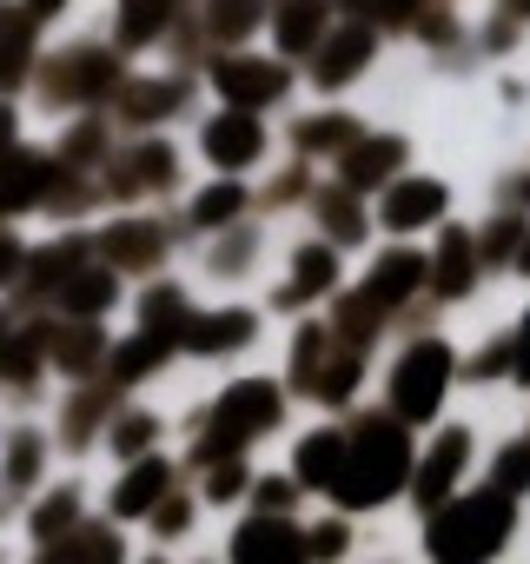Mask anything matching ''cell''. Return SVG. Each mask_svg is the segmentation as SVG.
I'll list each match as a JSON object with an SVG mask.
<instances>
[{
  "label": "cell",
  "mask_w": 530,
  "mask_h": 564,
  "mask_svg": "<svg viewBox=\"0 0 530 564\" xmlns=\"http://www.w3.org/2000/svg\"><path fill=\"white\" fill-rule=\"evenodd\" d=\"M358 372H365V359H358V346H345V352H325V366H319V379H312V399H325V405H339V399H352V386H358Z\"/></svg>",
  "instance_id": "obj_34"
},
{
  "label": "cell",
  "mask_w": 530,
  "mask_h": 564,
  "mask_svg": "<svg viewBox=\"0 0 530 564\" xmlns=\"http://www.w3.org/2000/svg\"><path fill=\"white\" fill-rule=\"evenodd\" d=\"M339 458H345V432H312L306 445H299V465H292V478L299 485H332V471H339Z\"/></svg>",
  "instance_id": "obj_29"
},
{
  "label": "cell",
  "mask_w": 530,
  "mask_h": 564,
  "mask_svg": "<svg viewBox=\"0 0 530 564\" xmlns=\"http://www.w3.org/2000/svg\"><path fill=\"white\" fill-rule=\"evenodd\" d=\"M153 438H159V419H146V412H133V419L113 425V452H120V458H140Z\"/></svg>",
  "instance_id": "obj_45"
},
{
  "label": "cell",
  "mask_w": 530,
  "mask_h": 564,
  "mask_svg": "<svg viewBox=\"0 0 530 564\" xmlns=\"http://www.w3.org/2000/svg\"><path fill=\"white\" fill-rule=\"evenodd\" d=\"M517 232H523L517 219H497V226H490V232L477 239V259H510V246H517Z\"/></svg>",
  "instance_id": "obj_48"
},
{
  "label": "cell",
  "mask_w": 530,
  "mask_h": 564,
  "mask_svg": "<svg viewBox=\"0 0 530 564\" xmlns=\"http://www.w3.org/2000/svg\"><path fill=\"white\" fill-rule=\"evenodd\" d=\"M365 127L352 120V113H325V120H299L292 127V147L299 153H339V147H352Z\"/></svg>",
  "instance_id": "obj_31"
},
{
  "label": "cell",
  "mask_w": 530,
  "mask_h": 564,
  "mask_svg": "<svg viewBox=\"0 0 530 564\" xmlns=\"http://www.w3.org/2000/svg\"><path fill=\"white\" fill-rule=\"evenodd\" d=\"M325 352H332V333H325V326H306V333H299V346H292V386H299V392H312V379H319Z\"/></svg>",
  "instance_id": "obj_36"
},
{
  "label": "cell",
  "mask_w": 530,
  "mask_h": 564,
  "mask_svg": "<svg viewBox=\"0 0 530 564\" xmlns=\"http://www.w3.org/2000/svg\"><path fill=\"white\" fill-rule=\"evenodd\" d=\"M306 193V173H286V180H273V193H265V199H273V206H292Z\"/></svg>",
  "instance_id": "obj_56"
},
{
  "label": "cell",
  "mask_w": 530,
  "mask_h": 564,
  "mask_svg": "<svg viewBox=\"0 0 530 564\" xmlns=\"http://www.w3.org/2000/svg\"><path fill=\"white\" fill-rule=\"evenodd\" d=\"M510 265H517V272H530V232H517V246H510Z\"/></svg>",
  "instance_id": "obj_58"
},
{
  "label": "cell",
  "mask_w": 530,
  "mask_h": 564,
  "mask_svg": "<svg viewBox=\"0 0 530 564\" xmlns=\"http://www.w3.org/2000/svg\"><path fill=\"white\" fill-rule=\"evenodd\" d=\"M47 359H54L60 372H74V379H87V372L107 359V333H100V319H74L67 333L47 326Z\"/></svg>",
  "instance_id": "obj_20"
},
{
  "label": "cell",
  "mask_w": 530,
  "mask_h": 564,
  "mask_svg": "<svg viewBox=\"0 0 530 564\" xmlns=\"http://www.w3.org/2000/svg\"><path fill=\"white\" fill-rule=\"evenodd\" d=\"M339 286V252L332 246H299V265H292V279L279 286V313H299L306 300H319V293H332Z\"/></svg>",
  "instance_id": "obj_14"
},
{
  "label": "cell",
  "mask_w": 530,
  "mask_h": 564,
  "mask_svg": "<svg viewBox=\"0 0 530 564\" xmlns=\"http://www.w3.org/2000/svg\"><path fill=\"white\" fill-rule=\"evenodd\" d=\"M517 199H530V180H517Z\"/></svg>",
  "instance_id": "obj_61"
},
{
  "label": "cell",
  "mask_w": 530,
  "mask_h": 564,
  "mask_svg": "<svg viewBox=\"0 0 530 564\" xmlns=\"http://www.w3.org/2000/svg\"><path fill=\"white\" fill-rule=\"evenodd\" d=\"M153 524H159V538H179V531L192 524V505H186V498H166V505L153 511Z\"/></svg>",
  "instance_id": "obj_51"
},
{
  "label": "cell",
  "mask_w": 530,
  "mask_h": 564,
  "mask_svg": "<svg viewBox=\"0 0 530 564\" xmlns=\"http://www.w3.org/2000/svg\"><path fill=\"white\" fill-rule=\"evenodd\" d=\"M80 259H93V239H80V232H74V239H60V246H47L41 259H21V265H27V300H47V293L60 286V279H67Z\"/></svg>",
  "instance_id": "obj_25"
},
{
  "label": "cell",
  "mask_w": 530,
  "mask_h": 564,
  "mask_svg": "<svg viewBox=\"0 0 530 564\" xmlns=\"http://www.w3.org/2000/svg\"><path fill=\"white\" fill-rule=\"evenodd\" d=\"M306 551H312V557H339V551H345V524H319V531H306Z\"/></svg>",
  "instance_id": "obj_52"
},
{
  "label": "cell",
  "mask_w": 530,
  "mask_h": 564,
  "mask_svg": "<svg viewBox=\"0 0 530 564\" xmlns=\"http://www.w3.org/2000/svg\"><path fill=\"white\" fill-rule=\"evenodd\" d=\"M490 485H497V491H510V498H517V491H530V438H510V445H504V458H497V478H490Z\"/></svg>",
  "instance_id": "obj_43"
},
{
  "label": "cell",
  "mask_w": 530,
  "mask_h": 564,
  "mask_svg": "<svg viewBox=\"0 0 530 564\" xmlns=\"http://www.w3.org/2000/svg\"><path fill=\"white\" fill-rule=\"evenodd\" d=\"M464 458H471V438H464L457 425H451V432H438V445L424 452V471L411 478V498H418V511H431V505H444V498H451V485H457Z\"/></svg>",
  "instance_id": "obj_11"
},
{
  "label": "cell",
  "mask_w": 530,
  "mask_h": 564,
  "mask_svg": "<svg viewBox=\"0 0 530 564\" xmlns=\"http://www.w3.org/2000/svg\"><path fill=\"white\" fill-rule=\"evenodd\" d=\"M232 557H245V564H292V557H306V538L286 524V511H258L232 538Z\"/></svg>",
  "instance_id": "obj_10"
},
{
  "label": "cell",
  "mask_w": 530,
  "mask_h": 564,
  "mask_svg": "<svg viewBox=\"0 0 530 564\" xmlns=\"http://www.w3.org/2000/svg\"><path fill=\"white\" fill-rule=\"evenodd\" d=\"M27 61H34V14L0 8V87H21Z\"/></svg>",
  "instance_id": "obj_26"
},
{
  "label": "cell",
  "mask_w": 530,
  "mask_h": 564,
  "mask_svg": "<svg viewBox=\"0 0 530 564\" xmlns=\"http://www.w3.org/2000/svg\"><path fill=\"white\" fill-rule=\"evenodd\" d=\"M444 213V186L438 180H398L391 193H385V206H378V219L391 226V232H411V226H424V219H438Z\"/></svg>",
  "instance_id": "obj_19"
},
{
  "label": "cell",
  "mask_w": 530,
  "mask_h": 564,
  "mask_svg": "<svg viewBox=\"0 0 530 564\" xmlns=\"http://www.w3.org/2000/svg\"><path fill=\"white\" fill-rule=\"evenodd\" d=\"M74 518H80V491H74V485H60L54 498H41V511H34V538H41V544H54Z\"/></svg>",
  "instance_id": "obj_37"
},
{
  "label": "cell",
  "mask_w": 530,
  "mask_h": 564,
  "mask_svg": "<svg viewBox=\"0 0 530 564\" xmlns=\"http://www.w3.org/2000/svg\"><path fill=\"white\" fill-rule=\"evenodd\" d=\"M252 14H258V0H212V8H206V34L239 41V34L252 28Z\"/></svg>",
  "instance_id": "obj_39"
},
{
  "label": "cell",
  "mask_w": 530,
  "mask_h": 564,
  "mask_svg": "<svg viewBox=\"0 0 530 564\" xmlns=\"http://www.w3.org/2000/svg\"><path fill=\"white\" fill-rule=\"evenodd\" d=\"M166 491H173V465H166V458H140V465L120 478V491H113V511H120V518H140V511H153Z\"/></svg>",
  "instance_id": "obj_23"
},
{
  "label": "cell",
  "mask_w": 530,
  "mask_h": 564,
  "mask_svg": "<svg viewBox=\"0 0 530 564\" xmlns=\"http://www.w3.org/2000/svg\"><path fill=\"white\" fill-rule=\"evenodd\" d=\"M372 47H378V41H372L365 21H352V28H339V34H319V41H312V80H319V87H345V80L372 61Z\"/></svg>",
  "instance_id": "obj_8"
},
{
  "label": "cell",
  "mask_w": 530,
  "mask_h": 564,
  "mask_svg": "<svg viewBox=\"0 0 530 564\" xmlns=\"http://www.w3.org/2000/svg\"><path fill=\"white\" fill-rule=\"evenodd\" d=\"M405 166V140H352V147H339V173H345V186L358 193V186H378V180H391Z\"/></svg>",
  "instance_id": "obj_17"
},
{
  "label": "cell",
  "mask_w": 530,
  "mask_h": 564,
  "mask_svg": "<svg viewBox=\"0 0 530 564\" xmlns=\"http://www.w3.org/2000/svg\"><path fill=\"white\" fill-rule=\"evenodd\" d=\"M405 465H411V445H405V419L398 412H365L352 432H345V458L332 471V498L365 511V505H385L398 485H405Z\"/></svg>",
  "instance_id": "obj_1"
},
{
  "label": "cell",
  "mask_w": 530,
  "mask_h": 564,
  "mask_svg": "<svg viewBox=\"0 0 530 564\" xmlns=\"http://www.w3.org/2000/svg\"><path fill=\"white\" fill-rule=\"evenodd\" d=\"M438 511V505H431ZM510 538V491H477V498H457L431 518V557L444 564H471V557H490L497 544Z\"/></svg>",
  "instance_id": "obj_3"
},
{
  "label": "cell",
  "mask_w": 530,
  "mask_h": 564,
  "mask_svg": "<svg viewBox=\"0 0 530 564\" xmlns=\"http://www.w3.org/2000/svg\"><path fill=\"white\" fill-rule=\"evenodd\" d=\"M279 419H286V405H279V386H273V379H239V386H225V399L212 405V419L192 425V432H199L192 465L232 458L239 445H252L258 432H273Z\"/></svg>",
  "instance_id": "obj_2"
},
{
  "label": "cell",
  "mask_w": 530,
  "mask_h": 564,
  "mask_svg": "<svg viewBox=\"0 0 530 564\" xmlns=\"http://www.w3.org/2000/svg\"><path fill=\"white\" fill-rule=\"evenodd\" d=\"M173 173H179V160H173V147L166 140H140L133 147V160L126 166H113V199H140V193H153V186H173Z\"/></svg>",
  "instance_id": "obj_13"
},
{
  "label": "cell",
  "mask_w": 530,
  "mask_h": 564,
  "mask_svg": "<svg viewBox=\"0 0 530 564\" xmlns=\"http://www.w3.org/2000/svg\"><path fill=\"white\" fill-rule=\"evenodd\" d=\"M444 386H451V352L438 339H418L391 372V412L398 419H431L444 405Z\"/></svg>",
  "instance_id": "obj_5"
},
{
  "label": "cell",
  "mask_w": 530,
  "mask_h": 564,
  "mask_svg": "<svg viewBox=\"0 0 530 564\" xmlns=\"http://www.w3.org/2000/svg\"><path fill=\"white\" fill-rule=\"evenodd\" d=\"M0 333H8V326H0Z\"/></svg>",
  "instance_id": "obj_62"
},
{
  "label": "cell",
  "mask_w": 530,
  "mask_h": 564,
  "mask_svg": "<svg viewBox=\"0 0 530 564\" xmlns=\"http://www.w3.org/2000/svg\"><path fill=\"white\" fill-rule=\"evenodd\" d=\"M212 87L232 100V107H273L292 80L279 61H252V54H219L212 61Z\"/></svg>",
  "instance_id": "obj_6"
},
{
  "label": "cell",
  "mask_w": 530,
  "mask_h": 564,
  "mask_svg": "<svg viewBox=\"0 0 530 564\" xmlns=\"http://www.w3.org/2000/svg\"><path fill=\"white\" fill-rule=\"evenodd\" d=\"M0 147H14V107L0 100Z\"/></svg>",
  "instance_id": "obj_59"
},
{
  "label": "cell",
  "mask_w": 530,
  "mask_h": 564,
  "mask_svg": "<svg viewBox=\"0 0 530 564\" xmlns=\"http://www.w3.org/2000/svg\"><path fill=\"white\" fill-rule=\"evenodd\" d=\"M41 452H47L41 432H14V445H8V485H34L41 478Z\"/></svg>",
  "instance_id": "obj_42"
},
{
  "label": "cell",
  "mask_w": 530,
  "mask_h": 564,
  "mask_svg": "<svg viewBox=\"0 0 530 564\" xmlns=\"http://www.w3.org/2000/svg\"><path fill=\"white\" fill-rule=\"evenodd\" d=\"M60 8H67V0H27V14H34V21H47V14H60Z\"/></svg>",
  "instance_id": "obj_60"
},
{
  "label": "cell",
  "mask_w": 530,
  "mask_h": 564,
  "mask_svg": "<svg viewBox=\"0 0 530 564\" xmlns=\"http://www.w3.org/2000/svg\"><path fill=\"white\" fill-rule=\"evenodd\" d=\"M319 34H325V0H279V47L286 54H312Z\"/></svg>",
  "instance_id": "obj_28"
},
{
  "label": "cell",
  "mask_w": 530,
  "mask_h": 564,
  "mask_svg": "<svg viewBox=\"0 0 530 564\" xmlns=\"http://www.w3.org/2000/svg\"><path fill=\"white\" fill-rule=\"evenodd\" d=\"M54 300H60L74 319H100V313L120 300V286H113V265H107V259H100V265H87V259H80V265L60 279V286H54Z\"/></svg>",
  "instance_id": "obj_15"
},
{
  "label": "cell",
  "mask_w": 530,
  "mask_h": 564,
  "mask_svg": "<svg viewBox=\"0 0 530 564\" xmlns=\"http://www.w3.org/2000/svg\"><path fill=\"white\" fill-rule=\"evenodd\" d=\"M245 259H252V232H232V239H225V252H212V272H225V279H232V272H245Z\"/></svg>",
  "instance_id": "obj_50"
},
{
  "label": "cell",
  "mask_w": 530,
  "mask_h": 564,
  "mask_svg": "<svg viewBox=\"0 0 530 564\" xmlns=\"http://www.w3.org/2000/svg\"><path fill=\"white\" fill-rule=\"evenodd\" d=\"M21 272V246L8 239V232H0V286H8V279Z\"/></svg>",
  "instance_id": "obj_57"
},
{
  "label": "cell",
  "mask_w": 530,
  "mask_h": 564,
  "mask_svg": "<svg viewBox=\"0 0 530 564\" xmlns=\"http://www.w3.org/2000/svg\"><path fill=\"white\" fill-rule=\"evenodd\" d=\"M497 372H510V339H497V346H484L471 366H464V379L477 386V379H497Z\"/></svg>",
  "instance_id": "obj_47"
},
{
  "label": "cell",
  "mask_w": 530,
  "mask_h": 564,
  "mask_svg": "<svg viewBox=\"0 0 530 564\" xmlns=\"http://www.w3.org/2000/svg\"><path fill=\"white\" fill-rule=\"evenodd\" d=\"M93 252H100L113 272H146V265L166 259V226H159V219H120V226H107V232L93 239Z\"/></svg>",
  "instance_id": "obj_7"
},
{
  "label": "cell",
  "mask_w": 530,
  "mask_h": 564,
  "mask_svg": "<svg viewBox=\"0 0 530 564\" xmlns=\"http://www.w3.org/2000/svg\"><path fill=\"white\" fill-rule=\"evenodd\" d=\"M192 100V87L186 80H120V113L126 120H173L179 107Z\"/></svg>",
  "instance_id": "obj_21"
},
{
  "label": "cell",
  "mask_w": 530,
  "mask_h": 564,
  "mask_svg": "<svg viewBox=\"0 0 530 564\" xmlns=\"http://www.w3.org/2000/svg\"><path fill=\"white\" fill-rule=\"evenodd\" d=\"M140 319L179 346V339H186V326H192V306H186V293H179V286H153V293L140 300Z\"/></svg>",
  "instance_id": "obj_33"
},
{
  "label": "cell",
  "mask_w": 530,
  "mask_h": 564,
  "mask_svg": "<svg viewBox=\"0 0 530 564\" xmlns=\"http://www.w3.org/2000/svg\"><path fill=\"white\" fill-rule=\"evenodd\" d=\"M41 359H47V326H34V333H21V339L0 333V386H34Z\"/></svg>",
  "instance_id": "obj_27"
},
{
  "label": "cell",
  "mask_w": 530,
  "mask_h": 564,
  "mask_svg": "<svg viewBox=\"0 0 530 564\" xmlns=\"http://www.w3.org/2000/svg\"><path fill=\"white\" fill-rule=\"evenodd\" d=\"M424 279H431V293H438V300L471 293V279H477V239H471L464 226H451L444 246H438V265H424Z\"/></svg>",
  "instance_id": "obj_16"
},
{
  "label": "cell",
  "mask_w": 530,
  "mask_h": 564,
  "mask_svg": "<svg viewBox=\"0 0 530 564\" xmlns=\"http://www.w3.org/2000/svg\"><path fill=\"white\" fill-rule=\"evenodd\" d=\"M252 333H258V319H252V313H212V319H192L179 346H192V352L219 359V352H239Z\"/></svg>",
  "instance_id": "obj_24"
},
{
  "label": "cell",
  "mask_w": 530,
  "mask_h": 564,
  "mask_svg": "<svg viewBox=\"0 0 530 564\" xmlns=\"http://www.w3.org/2000/svg\"><path fill=\"white\" fill-rule=\"evenodd\" d=\"M100 160H107V127H100V120H80V127L67 133L60 166H100Z\"/></svg>",
  "instance_id": "obj_40"
},
{
  "label": "cell",
  "mask_w": 530,
  "mask_h": 564,
  "mask_svg": "<svg viewBox=\"0 0 530 564\" xmlns=\"http://www.w3.org/2000/svg\"><path fill=\"white\" fill-rule=\"evenodd\" d=\"M378 326H385V306H372L365 293H352V300H339V326H332V333H339L345 346H365V339H372Z\"/></svg>",
  "instance_id": "obj_35"
},
{
  "label": "cell",
  "mask_w": 530,
  "mask_h": 564,
  "mask_svg": "<svg viewBox=\"0 0 530 564\" xmlns=\"http://www.w3.org/2000/svg\"><path fill=\"white\" fill-rule=\"evenodd\" d=\"M206 160L212 166H252L258 153H265V133H258V120H252V107H232L225 120H212L206 127Z\"/></svg>",
  "instance_id": "obj_12"
},
{
  "label": "cell",
  "mask_w": 530,
  "mask_h": 564,
  "mask_svg": "<svg viewBox=\"0 0 530 564\" xmlns=\"http://www.w3.org/2000/svg\"><path fill=\"white\" fill-rule=\"evenodd\" d=\"M107 412H113V399H107V392H80V399L67 405V425H60V438H67V445H87V438H93V425H100Z\"/></svg>",
  "instance_id": "obj_38"
},
{
  "label": "cell",
  "mask_w": 530,
  "mask_h": 564,
  "mask_svg": "<svg viewBox=\"0 0 530 564\" xmlns=\"http://www.w3.org/2000/svg\"><path fill=\"white\" fill-rule=\"evenodd\" d=\"M345 8H358V14L372 8V21H405V14H411V0H345Z\"/></svg>",
  "instance_id": "obj_55"
},
{
  "label": "cell",
  "mask_w": 530,
  "mask_h": 564,
  "mask_svg": "<svg viewBox=\"0 0 530 564\" xmlns=\"http://www.w3.org/2000/svg\"><path fill=\"white\" fill-rule=\"evenodd\" d=\"M510 372L530 386V313H523V326H517V339H510Z\"/></svg>",
  "instance_id": "obj_54"
},
{
  "label": "cell",
  "mask_w": 530,
  "mask_h": 564,
  "mask_svg": "<svg viewBox=\"0 0 530 564\" xmlns=\"http://www.w3.org/2000/svg\"><path fill=\"white\" fill-rule=\"evenodd\" d=\"M54 551H87V557H120V538L113 531H80V538H67V544H54Z\"/></svg>",
  "instance_id": "obj_49"
},
{
  "label": "cell",
  "mask_w": 530,
  "mask_h": 564,
  "mask_svg": "<svg viewBox=\"0 0 530 564\" xmlns=\"http://www.w3.org/2000/svg\"><path fill=\"white\" fill-rule=\"evenodd\" d=\"M54 160H34L21 147H0V213H21V206H41L54 193Z\"/></svg>",
  "instance_id": "obj_9"
},
{
  "label": "cell",
  "mask_w": 530,
  "mask_h": 564,
  "mask_svg": "<svg viewBox=\"0 0 530 564\" xmlns=\"http://www.w3.org/2000/svg\"><path fill=\"white\" fill-rule=\"evenodd\" d=\"M199 471H206V491H212V498H232V491L245 485V465H239V452H232V458H212V465H199Z\"/></svg>",
  "instance_id": "obj_46"
},
{
  "label": "cell",
  "mask_w": 530,
  "mask_h": 564,
  "mask_svg": "<svg viewBox=\"0 0 530 564\" xmlns=\"http://www.w3.org/2000/svg\"><path fill=\"white\" fill-rule=\"evenodd\" d=\"M418 286H424V252H385L358 293H365L372 306H385V313H391V306H398V300H411Z\"/></svg>",
  "instance_id": "obj_18"
},
{
  "label": "cell",
  "mask_w": 530,
  "mask_h": 564,
  "mask_svg": "<svg viewBox=\"0 0 530 564\" xmlns=\"http://www.w3.org/2000/svg\"><path fill=\"white\" fill-rule=\"evenodd\" d=\"M252 498H258V511H286L292 505V478H265Z\"/></svg>",
  "instance_id": "obj_53"
},
{
  "label": "cell",
  "mask_w": 530,
  "mask_h": 564,
  "mask_svg": "<svg viewBox=\"0 0 530 564\" xmlns=\"http://www.w3.org/2000/svg\"><path fill=\"white\" fill-rule=\"evenodd\" d=\"M517 21H530V0H497V14H490V28H484V47H490V54L517 47Z\"/></svg>",
  "instance_id": "obj_44"
},
{
  "label": "cell",
  "mask_w": 530,
  "mask_h": 564,
  "mask_svg": "<svg viewBox=\"0 0 530 564\" xmlns=\"http://www.w3.org/2000/svg\"><path fill=\"white\" fill-rule=\"evenodd\" d=\"M41 94L47 107H87V100H113L120 94V61L107 47H74L60 61L41 67Z\"/></svg>",
  "instance_id": "obj_4"
},
{
  "label": "cell",
  "mask_w": 530,
  "mask_h": 564,
  "mask_svg": "<svg viewBox=\"0 0 530 564\" xmlns=\"http://www.w3.org/2000/svg\"><path fill=\"white\" fill-rule=\"evenodd\" d=\"M319 226H325L339 246H358V239H365V213H358L352 186H325V193H319Z\"/></svg>",
  "instance_id": "obj_32"
},
{
  "label": "cell",
  "mask_w": 530,
  "mask_h": 564,
  "mask_svg": "<svg viewBox=\"0 0 530 564\" xmlns=\"http://www.w3.org/2000/svg\"><path fill=\"white\" fill-rule=\"evenodd\" d=\"M166 359H173V339L146 326V333H133L126 346H107V379H113V386H133V379L159 372Z\"/></svg>",
  "instance_id": "obj_22"
},
{
  "label": "cell",
  "mask_w": 530,
  "mask_h": 564,
  "mask_svg": "<svg viewBox=\"0 0 530 564\" xmlns=\"http://www.w3.org/2000/svg\"><path fill=\"white\" fill-rule=\"evenodd\" d=\"M239 206H245V186H232V180H225V186H206V193L192 199V219H199V226H225Z\"/></svg>",
  "instance_id": "obj_41"
},
{
  "label": "cell",
  "mask_w": 530,
  "mask_h": 564,
  "mask_svg": "<svg viewBox=\"0 0 530 564\" xmlns=\"http://www.w3.org/2000/svg\"><path fill=\"white\" fill-rule=\"evenodd\" d=\"M173 21V0H120V47H146L159 41Z\"/></svg>",
  "instance_id": "obj_30"
}]
</instances>
